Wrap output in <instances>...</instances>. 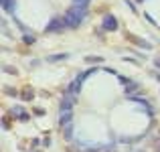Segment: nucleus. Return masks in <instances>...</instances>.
<instances>
[{
	"mask_svg": "<svg viewBox=\"0 0 160 152\" xmlns=\"http://www.w3.org/2000/svg\"><path fill=\"white\" fill-rule=\"evenodd\" d=\"M85 12H87V8H81V6L69 8L67 14L63 16V18H65V24H67V27H71V28L79 27V24L83 23V18H85Z\"/></svg>",
	"mask_w": 160,
	"mask_h": 152,
	"instance_id": "nucleus-1",
	"label": "nucleus"
},
{
	"mask_svg": "<svg viewBox=\"0 0 160 152\" xmlns=\"http://www.w3.org/2000/svg\"><path fill=\"white\" fill-rule=\"evenodd\" d=\"M89 63H102V57H87Z\"/></svg>",
	"mask_w": 160,
	"mask_h": 152,
	"instance_id": "nucleus-13",
	"label": "nucleus"
},
{
	"mask_svg": "<svg viewBox=\"0 0 160 152\" xmlns=\"http://www.w3.org/2000/svg\"><path fill=\"white\" fill-rule=\"evenodd\" d=\"M103 28L109 33H113L118 28V20H116V16H112V14H106L103 16Z\"/></svg>",
	"mask_w": 160,
	"mask_h": 152,
	"instance_id": "nucleus-3",
	"label": "nucleus"
},
{
	"mask_svg": "<svg viewBox=\"0 0 160 152\" xmlns=\"http://www.w3.org/2000/svg\"><path fill=\"white\" fill-rule=\"evenodd\" d=\"M6 94H8V95H16V89H10V87H8V89H6Z\"/></svg>",
	"mask_w": 160,
	"mask_h": 152,
	"instance_id": "nucleus-17",
	"label": "nucleus"
},
{
	"mask_svg": "<svg viewBox=\"0 0 160 152\" xmlns=\"http://www.w3.org/2000/svg\"><path fill=\"white\" fill-rule=\"evenodd\" d=\"M75 6H81V8H87L89 6V0H73Z\"/></svg>",
	"mask_w": 160,
	"mask_h": 152,
	"instance_id": "nucleus-8",
	"label": "nucleus"
},
{
	"mask_svg": "<svg viewBox=\"0 0 160 152\" xmlns=\"http://www.w3.org/2000/svg\"><path fill=\"white\" fill-rule=\"evenodd\" d=\"M69 55H65V53H61V55H53V57H49V61H59V59H67Z\"/></svg>",
	"mask_w": 160,
	"mask_h": 152,
	"instance_id": "nucleus-9",
	"label": "nucleus"
},
{
	"mask_svg": "<svg viewBox=\"0 0 160 152\" xmlns=\"http://www.w3.org/2000/svg\"><path fill=\"white\" fill-rule=\"evenodd\" d=\"M71 120H73V114L71 112H61V116H59V126L67 128V126H71Z\"/></svg>",
	"mask_w": 160,
	"mask_h": 152,
	"instance_id": "nucleus-5",
	"label": "nucleus"
},
{
	"mask_svg": "<svg viewBox=\"0 0 160 152\" xmlns=\"http://www.w3.org/2000/svg\"><path fill=\"white\" fill-rule=\"evenodd\" d=\"M65 140H71V126H67L65 130Z\"/></svg>",
	"mask_w": 160,
	"mask_h": 152,
	"instance_id": "nucleus-14",
	"label": "nucleus"
},
{
	"mask_svg": "<svg viewBox=\"0 0 160 152\" xmlns=\"http://www.w3.org/2000/svg\"><path fill=\"white\" fill-rule=\"evenodd\" d=\"M136 43H138V45H140V47H142V49H146V51H148V49H152V47H150V43H146V41H142V39H138V41H136Z\"/></svg>",
	"mask_w": 160,
	"mask_h": 152,
	"instance_id": "nucleus-11",
	"label": "nucleus"
},
{
	"mask_svg": "<svg viewBox=\"0 0 160 152\" xmlns=\"http://www.w3.org/2000/svg\"><path fill=\"white\" fill-rule=\"evenodd\" d=\"M154 65H156L158 69H160V59H156V61H154Z\"/></svg>",
	"mask_w": 160,
	"mask_h": 152,
	"instance_id": "nucleus-18",
	"label": "nucleus"
},
{
	"mask_svg": "<svg viewBox=\"0 0 160 152\" xmlns=\"http://www.w3.org/2000/svg\"><path fill=\"white\" fill-rule=\"evenodd\" d=\"M154 77H156V79H158V81H160V73H154Z\"/></svg>",
	"mask_w": 160,
	"mask_h": 152,
	"instance_id": "nucleus-19",
	"label": "nucleus"
},
{
	"mask_svg": "<svg viewBox=\"0 0 160 152\" xmlns=\"http://www.w3.org/2000/svg\"><path fill=\"white\" fill-rule=\"evenodd\" d=\"M67 24H65V18H55L51 24L47 27V31L49 33H55V31H61V28H65Z\"/></svg>",
	"mask_w": 160,
	"mask_h": 152,
	"instance_id": "nucleus-4",
	"label": "nucleus"
},
{
	"mask_svg": "<svg viewBox=\"0 0 160 152\" xmlns=\"http://www.w3.org/2000/svg\"><path fill=\"white\" fill-rule=\"evenodd\" d=\"M4 10H14V0H2Z\"/></svg>",
	"mask_w": 160,
	"mask_h": 152,
	"instance_id": "nucleus-7",
	"label": "nucleus"
},
{
	"mask_svg": "<svg viewBox=\"0 0 160 152\" xmlns=\"http://www.w3.org/2000/svg\"><path fill=\"white\" fill-rule=\"evenodd\" d=\"M22 41H24L27 45H32V43H35V37H32V35H24V37H22Z\"/></svg>",
	"mask_w": 160,
	"mask_h": 152,
	"instance_id": "nucleus-10",
	"label": "nucleus"
},
{
	"mask_svg": "<svg viewBox=\"0 0 160 152\" xmlns=\"http://www.w3.org/2000/svg\"><path fill=\"white\" fill-rule=\"evenodd\" d=\"M32 95H35V94H32L31 89H28V91H24V99H32Z\"/></svg>",
	"mask_w": 160,
	"mask_h": 152,
	"instance_id": "nucleus-15",
	"label": "nucleus"
},
{
	"mask_svg": "<svg viewBox=\"0 0 160 152\" xmlns=\"http://www.w3.org/2000/svg\"><path fill=\"white\" fill-rule=\"evenodd\" d=\"M124 89L128 91V94H132V91H136V89H138V85H136V83H128V87H124Z\"/></svg>",
	"mask_w": 160,
	"mask_h": 152,
	"instance_id": "nucleus-12",
	"label": "nucleus"
},
{
	"mask_svg": "<svg viewBox=\"0 0 160 152\" xmlns=\"http://www.w3.org/2000/svg\"><path fill=\"white\" fill-rule=\"evenodd\" d=\"M81 81H83V79H75V81H71L65 94H69V95H75V94H79V89H81Z\"/></svg>",
	"mask_w": 160,
	"mask_h": 152,
	"instance_id": "nucleus-6",
	"label": "nucleus"
},
{
	"mask_svg": "<svg viewBox=\"0 0 160 152\" xmlns=\"http://www.w3.org/2000/svg\"><path fill=\"white\" fill-rule=\"evenodd\" d=\"M75 101H77V95L65 94V95H63V99H61V104H59V109H61V112H71V108L75 105Z\"/></svg>",
	"mask_w": 160,
	"mask_h": 152,
	"instance_id": "nucleus-2",
	"label": "nucleus"
},
{
	"mask_svg": "<svg viewBox=\"0 0 160 152\" xmlns=\"http://www.w3.org/2000/svg\"><path fill=\"white\" fill-rule=\"evenodd\" d=\"M4 71H6V73H12V75L16 73V69H14V67H4Z\"/></svg>",
	"mask_w": 160,
	"mask_h": 152,
	"instance_id": "nucleus-16",
	"label": "nucleus"
}]
</instances>
